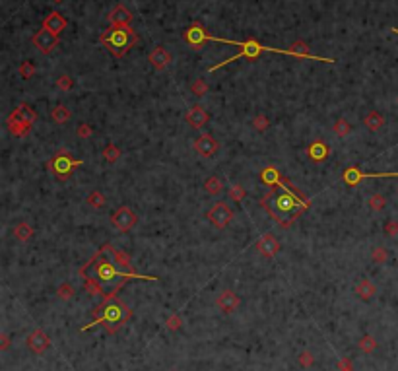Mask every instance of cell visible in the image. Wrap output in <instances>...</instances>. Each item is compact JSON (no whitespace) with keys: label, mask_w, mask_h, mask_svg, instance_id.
Returning <instances> with one entry per match:
<instances>
[{"label":"cell","mask_w":398,"mask_h":371,"mask_svg":"<svg viewBox=\"0 0 398 371\" xmlns=\"http://www.w3.org/2000/svg\"><path fill=\"white\" fill-rule=\"evenodd\" d=\"M311 204L307 196L299 193L291 183L282 179L266 196L260 198V206L270 214V218L282 228H290L291 224L305 212Z\"/></svg>","instance_id":"6da1fadb"},{"label":"cell","mask_w":398,"mask_h":371,"mask_svg":"<svg viewBox=\"0 0 398 371\" xmlns=\"http://www.w3.org/2000/svg\"><path fill=\"white\" fill-rule=\"evenodd\" d=\"M109 245H103L90 261L82 268H93V276L97 278V282L111 284L115 278H123V280H158L156 276H144V274H136V272H127L123 268L115 265L113 259H103V255L107 253Z\"/></svg>","instance_id":"7a4b0ae2"},{"label":"cell","mask_w":398,"mask_h":371,"mask_svg":"<svg viewBox=\"0 0 398 371\" xmlns=\"http://www.w3.org/2000/svg\"><path fill=\"white\" fill-rule=\"evenodd\" d=\"M210 41H217V43H227V45H235L239 47L241 51L235 54V56H231V58H227V60H223V62H217L216 66H212L210 72H216L217 68H221V66H225V64H229V62H235L239 58H258L262 53H282V54H291V56H297V53L291 49V51H286V49H274V47H264V45H260L256 39H249V41H229V39H219V37H212ZM299 58V56H297Z\"/></svg>","instance_id":"3957f363"},{"label":"cell","mask_w":398,"mask_h":371,"mask_svg":"<svg viewBox=\"0 0 398 371\" xmlns=\"http://www.w3.org/2000/svg\"><path fill=\"white\" fill-rule=\"evenodd\" d=\"M101 43L115 56H125L128 49L136 43V33L128 25H113L101 35Z\"/></svg>","instance_id":"277c9868"},{"label":"cell","mask_w":398,"mask_h":371,"mask_svg":"<svg viewBox=\"0 0 398 371\" xmlns=\"http://www.w3.org/2000/svg\"><path fill=\"white\" fill-rule=\"evenodd\" d=\"M80 165H82V161H80V159H74L68 152H56L53 158L47 161L49 171H51L56 179H60V181L68 179V177L72 175V169L80 167Z\"/></svg>","instance_id":"5b68a950"},{"label":"cell","mask_w":398,"mask_h":371,"mask_svg":"<svg viewBox=\"0 0 398 371\" xmlns=\"http://www.w3.org/2000/svg\"><path fill=\"white\" fill-rule=\"evenodd\" d=\"M206 218H208V222H210L214 228L223 230V228H227L229 222L233 220V212H231V208H229L225 202H216V204L206 212Z\"/></svg>","instance_id":"8992f818"},{"label":"cell","mask_w":398,"mask_h":371,"mask_svg":"<svg viewBox=\"0 0 398 371\" xmlns=\"http://www.w3.org/2000/svg\"><path fill=\"white\" fill-rule=\"evenodd\" d=\"M136 214L132 208H128V206H121V208H117L113 216H111V222H113V226L117 228V230L121 231H130L134 226H136Z\"/></svg>","instance_id":"52a82bcc"},{"label":"cell","mask_w":398,"mask_h":371,"mask_svg":"<svg viewBox=\"0 0 398 371\" xmlns=\"http://www.w3.org/2000/svg\"><path fill=\"white\" fill-rule=\"evenodd\" d=\"M193 146H195V152L199 156H202V158H212L217 152V148H219V144H217V140L212 134H200Z\"/></svg>","instance_id":"ba28073f"},{"label":"cell","mask_w":398,"mask_h":371,"mask_svg":"<svg viewBox=\"0 0 398 371\" xmlns=\"http://www.w3.org/2000/svg\"><path fill=\"white\" fill-rule=\"evenodd\" d=\"M212 35H208L206 33V29L199 25V23H193L187 31H185V41L193 47V49H200V47H204L206 45V41H210Z\"/></svg>","instance_id":"9c48e42d"},{"label":"cell","mask_w":398,"mask_h":371,"mask_svg":"<svg viewBox=\"0 0 398 371\" xmlns=\"http://www.w3.org/2000/svg\"><path fill=\"white\" fill-rule=\"evenodd\" d=\"M373 177H398V171H389V173H362L358 167H348L344 171V183L348 187H356L363 179H373Z\"/></svg>","instance_id":"30bf717a"},{"label":"cell","mask_w":398,"mask_h":371,"mask_svg":"<svg viewBox=\"0 0 398 371\" xmlns=\"http://www.w3.org/2000/svg\"><path fill=\"white\" fill-rule=\"evenodd\" d=\"M35 121H37V113L29 105H25V103H21V105L16 107V109L10 113V117H8V123H21V124H27V126H31Z\"/></svg>","instance_id":"8fae6325"},{"label":"cell","mask_w":398,"mask_h":371,"mask_svg":"<svg viewBox=\"0 0 398 371\" xmlns=\"http://www.w3.org/2000/svg\"><path fill=\"white\" fill-rule=\"evenodd\" d=\"M256 251H258L264 259H272V257L280 251V241H278L272 233H264V235L256 241Z\"/></svg>","instance_id":"7c38bea8"},{"label":"cell","mask_w":398,"mask_h":371,"mask_svg":"<svg viewBox=\"0 0 398 371\" xmlns=\"http://www.w3.org/2000/svg\"><path fill=\"white\" fill-rule=\"evenodd\" d=\"M56 43H58L56 35L51 33V31H47V29H41V31H37L35 35H33V45L41 53H51L54 47H56Z\"/></svg>","instance_id":"4fadbf2b"},{"label":"cell","mask_w":398,"mask_h":371,"mask_svg":"<svg viewBox=\"0 0 398 371\" xmlns=\"http://www.w3.org/2000/svg\"><path fill=\"white\" fill-rule=\"evenodd\" d=\"M49 344H51L49 336L45 335L41 329H35L31 335L27 336V348L33 354H43L49 348Z\"/></svg>","instance_id":"5bb4252c"},{"label":"cell","mask_w":398,"mask_h":371,"mask_svg":"<svg viewBox=\"0 0 398 371\" xmlns=\"http://www.w3.org/2000/svg\"><path fill=\"white\" fill-rule=\"evenodd\" d=\"M239 303H241L239 296H237L235 292H231V290H223L216 300V305L223 313H233L237 307H239Z\"/></svg>","instance_id":"9a60e30c"},{"label":"cell","mask_w":398,"mask_h":371,"mask_svg":"<svg viewBox=\"0 0 398 371\" xmlns=\"http://www.w3.org/2000/svg\"><path fill=\"white\" fill-rule=\"evenodd\" d=\"M208 121H210V115H208L200 105L191 107V111L187 113V123L191 124L193 128H202Z\"/></svg>","instance_id":"2e32d148"},{"label":"cell","mask_w":398,"mask_h":371,"mask_svg":"<svg viewBox=\"0 0 398 371\" xmlns=\"http://www.w3.org/2000/svg\"><path fill=\"white\" fill-rule=\"evenodd\" d=\"M64 27H66V18H62V14H58V12L49 14L47 19L43 21V29L51 31L54 35H58L60 31H64Z\"/></svg>","instance_id":"e0dca14e"},{"label":"cell","mask_w":398,"mask_h":371,"mask_svg":"<svg viewBox=\"0 0 398 371\" xmlns=\"http://www.w3.org/2000/svg\"><path fill=\"white\" fill-rule=\"evenodd\" d=\"M328 154H330V148L321 140H315L307 148V156L313 159V161H325V159L328 158Z\"/></svg>","instance_id":"ac0fdd59"},{"label":"cell","mask_w":398,"mask_h":371,"mask_svg":"<svg viewBox=\"0 0 398 371\" xmlns=\"http://www.w3.org/2000/svg\"><path fill=\"white\" fill-rule=\"evenodd\" d=\"M169 60H171V56L163 47H156V51H152V54H150V62L156 70H163L169 64Z\"/></svg>","instance_id":"d6986e66"},{"label":"cell","mask_w":398,"mask_h":371,"mask_svg":"<svg viewBox=\"0 0 398 371\" xmlns=\"http://www.w3.org/2000/svg\"><path fill=\"white\" fill-rule=\"evenodd\" d=\"M130 19H132V16H130V12H128L125 6H117V8L109 14L111 25H128Z\"/></svg>","instance_id":"ffe728a7"},{"label":"cell","mask_w":398,"mask_h":371,"mask_svg":"<svg viewBox=\"0 0 398 371\" xmlns=\"http://www.w3.org/2000/svg\"><path fill=\"white\" fill-rule=\"evenodd\" d=\"M111 259L115 261V265L127 272H132V261H130V255L125 253V251H119V249H113L111 253Z\"/></svg>","instance_id":"44dd1931"},{"label":"cell","mask_w":398,"mask_h":371,"mask_svg":"<svg viewBox=\"0 0 398 371\" xmlns=\"http://www.w3.org/2000/svg\"><path fill=\"white\" fill-rule=\"evenodd\" d=\"M356 294H358V298H360V300L367 301V300H371V298L377 294V288L369 282L367 278H363L362 282L356 286Z\"/></svg>","instance_id":"7402d4cb"},{"label":"cell","mask_w":398,"mask_h":371,"mask_svg":"<svg viewBox=\"0 0 398 371\" xmlns=\"http://www.w3.org/2000/svg\"><path fill=\"white\" fill-rule=\"evenodd\" d=\"M260 179H262V183H266L268 187H276L284 177L280 175V171H278L276 167H264V169L260 171Z\"/></svg>","instance_id":"603a6c76"},{"label":"cell","mask_w":398,"mask_h":371,"mask_svg":"<svg viewBox=\"0 0 398 371\" xmlns=\"http://www.w3.org/2000/svg\"><path fill=\"white\" fill-rule=\"evenodd\" d=\"M363 123H365V126H367L369 130L375 132V130H379L381 126L385 124V119L381 117L379 111H369V113L365 115V121H363Z\"/></svg>","instance_id":"cb8c5ba5"},{"label":"cell","mask_w":398,"mask_h":371,"mask_svg":"<svg viewBox=\"0 0 398 371\" xmlns=\"http://www.w3.org/2000/svg\"><path fill=\"white\" fill-rule=\"evenodd\" d=\"M204 191L210 193V195H219V193L223 191L221 179H217V177H208V179L204 181Z\"/></svg>","instance_id":"d4e9b609"},{"label":"cell","mask_w":398,"mask_h":371,"mask_svg":"<svg viewBox=\"0 0 398 371\" xmlns=\"http://www.w3.org/2000/svg\"><path fill=\"white\" fill-rule=\"evenodd\" d=\"M14 235L18 237L19 241H27V239H31V235H33V228H31L29 224L21 222V224H18V226L14 228Z\"/></svg>","instance_id":"484cf974"},{"label":"cell","mask_w":398,"mask_h":371,"mask_svg":"<svg viewBox=\"0 0 398 371\" xmlns=\"http://www.w3.org/2000/svg\"><path fill=\"white\" fill-rule=\"evenodd\" d=\"M70 119V111L66 109L64 105H56L53 109V121L58 124H64L66 121Z\"/></svg>","instance_id":"4316f807"},{"label":"cell","mask_w":398,"mask_h":371,"mask_svg":"<svg viewBox=\"0 0 398 371\" xmlns=\"http://www.w3.org/2000/svg\"><path fill=\"white\" fill-rule=\"evenodd\" d=\"M86 202L90 204L91 208H103L107 200H105V196L101 195L99 191H93V193H90V195H88V198H86Z\"/></svg>","instance_id":"83f0119b"},{"label":"cell","mask_w":398,"mask_h":371,"mask_svg":"<svg viewBox=\"0 0 398 371\" xmlns=\"http://www.w3.org/2000/svg\"><path fill=\"white\" fill-rule=\"evenodd\" d=\"M358 346H360V350H363L365 354H371L375 348H377V342H375L373 336H363L362 340L358 342Z\"/></svg>","instance_id":"f1b7e54d"},{"label":"cell","mask_w":398,"mask_h":371,"mask_svg":"<svg viewBox=\"0 0 398 371\" xmlns=\"http://www.w3.org/2000/svg\"><path fill=\"white\" fill-rule=\"evenodd\" d=\"M119 156H121V150L117 148V146H113V144H109L107 148L103 150V158L107 159L109 163H113V161H117L119 159Z\"/></svg>","instance_id":"f546056e"},{"label":"cell","mask_w":398,"mask_h":371,"mask_svg":"<svg viewBox=\"0 0 398 371\" xmlns=\"http://www.w3.org/2000/svg\"><path fill=\"white\" fill-rule=\"evenodd\" d=\"M385 204H387V198L383 195H373L369 198V208L371 210H383Z\"/></svg>","instance_id":"4dcf8cb0"},{"label":"cell","mask_w":398,"mask_h":371,"mask_svg":"<svg viewBox=\"0 0 398 371\" xmlns=\"http://www.w3.org/2000/svg\"><path fill=\"white\" fill-rule=\"evenodd\" d=\"M8 128H10V132L14 134V136H23L31 126H27V124H21V123H8Z\"/></svg>","instance_id":"1f68e13d"},{"label":"cell","mask_w":398,"mask_h":371,"mask_svg":"<svg viewBox=\"0 0 398 371\" xmlns=\"http://www.w3.org/2000/svg\"><path fill=\"white\" fill-rule=\"evenodd\" d=\"M350 128H352V126L348 124V121H346V119H338V121H336V124H334V132H336L338 136H346V134L350 132Z\"/></svg>","instance_id":"d6a6232c"},{"label":"cell","mask_w":398,"mask_h":371,"mask_svg":"<svg viewBox=\"0 0 398 371\" xmlns=\"http://www.w3.org/2000/svg\"><path fill=\"white\" fill-rule=\"evenodd\" d=\"M229 198H233V202H241V200L245 198L243 187H241V185H233V187L229 189Z\"/></svg>","instance_id":"836d02e7"},{"label":"cell","mask_w":398,"mask_h":371,"mask_svg":"<svg viewBox=\"0 0 398 371\" xmlns=\"http://www.w3.org/2000/svg\"><path fill=\"white\" fill-rule=\"evenodd\" d=\"M56 294H58V298H60V300H70V298L74 296V290H72V286H70V284H62V286L58 288V292H56Z\"/></svg>","instance_id":"e575fe53"},{"label":"cell","mask_w":398,"mask_h":371,"mask_svg":"<svg viewBox=\"0 0 398 371\" xmlns=\"http://www.w3.org/2000/svg\"><path fill=\"white\" fill-rule=\"evenodd\" d=\"M208 91V86H206V82H202V80H197L195 84H193V93L197 95V97H202L204 93Z\"/></svg>","instance_id":"d590c367"},{"label":"cell","mask_w":398,"mask_h":371,"mask_svg":"<svg viewBox=\"0 0 398 371\" xmlns=\"http://www.w3.org/2000/svg\"><path fill=\"white\" fill-rule=\"evenodd\" d=\"M253 126L256 130H266V128H268V119H266L264 115H258V117H254L253 119Z\"/></svg>","instance_id":"8d00e7d4"},{"label":"cell","mask_w":398,"mask_h":371,"mask_svg":"<svg viewBox=\"0 0 398 371\" xmlns=\"http://www.w3.org/2000/svg\"><path fill=\"white\" fill-rule=\"evenodd\" d=\"M181 317L179 315H173V317H169L167 319V329L169 331H179L181 329Z\"/></svg>","instance_id":"74e56055"},{"label":"cell","mask_w":398,"mask_h":371,"mask_svg":"<svg viewBox=\"0 0 398 371\" xmlns=\"http://www.w3.org/2000/svg\"><path fill=\"white\" fill-rule=\"evenodd\" d=\"M76 132H78V136H82V138H90L91 134H93V130H91V128H90V124H86V123L80 124Z\"/></svg>","instance_id":"f35d334b"},{"label":"cell","mask_w":398,"mask_h":371,"mask_svg":"<svg viewBox=\"0 0 398 371\" xmlns=\"http://www.w3.org/2000/svg\"><path fill=\"white\" fill-rule=\"evenodd\" d=\"M56 84H58V88H60V89H64V91H68V89L72 88V80H70V78H68V76H60V78H58V82H56Z\"/></svg>","instance_id":"ab89813d"},{"label":"cell","mask_w":398,"mask_h":371,"mask_svg":"<svg viewBox=\"0 0 398 371\" xmlns=\"http://www.w3.org/2000/svg\"><path fill=\"white\" fill-rule=\"evenodd\" d=\"M299 364H301L303 368H309V366H313V354L303 352L301 356H299Z\"/></svg>","instance_id":"60d3db41"},{"label":"cell","mask_w":398,"mask_h":371,"mask_svg":"<svg viewBox=\"0 0 398 371\" xmlns=\"http://www.w3.org/2000/svg\"><path fill=\"white\" fill-rule=\"evenodd\" d=\"M387 259V253H385V249L383 247H377L373 251V261H377V263H383Z\"/></svg>","instance_id":"b9f144b4"},{"label":"cell","mask_w":398,"mask_h":371,"mask_svg":"<svg viewBox=\"0 0 398 371\" xmlns=\"http://www.w3.org/2000/svg\"><path fill=\"white\" fill-rule=\"evenodd\" d=\"M33 74V66H31V62H25L23 66H21V76L23 78H29Z\"/></svg>","instance_id":"7bdbcfd3"},{"label":"cell","mask_w":398,"mask_h":371,"mask_svg":"<svg viewBox=\"0 0 398 371\" xmlns=\"http://www.w3.org/2000/svg\"><path fill=\"white\" fill-rule=\"evenodd\" d=\"M387 233H391V235H397V231H398V226H395V224H387Z\"/></svg>","instance_id":"ee69618b"},{"label":"cell","mask_w":398,"mask_h":371,"mask_svg":"<svg viewBox=\"0 0 398 371\" xmlns=\"http://www.w3.org/2000/svg\"><path fill=\"white\" fill-rule=\"evenodd\" d=\"M340 371H354L350 368V364H340Z\"/></svg>","instance_id":"f6af8a7d"},{"label":"cell","mask_w":398,"mask_h":371,"mask_svg":"<svg viewBox=\"0 0 398 371\" xmlns=\"http://www.w3.org/2000/svg\"><path fill=\"white\" fill-rule=\"evenodd\" d=\"M393 31H395V33H398V29H397V27H395V29H393Z\"/></svg>","instance_id":"bcb514c9"},{"label":"cell","mask_w":398,"mask_h":371,"mask_svg":"<svg viewBox=\"0 0 398 371\" xmlns=\"http://www.w3.org/2000/svg\"><path fill=\"white\" fill-rule=\"evenodd\" d=\"M53 2H62V0H53Z\"/></svg>","instance_id":"7dc6e473"}]
</instances>
